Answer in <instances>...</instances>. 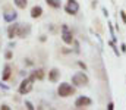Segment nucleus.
Returning a JSON list of instances; mask_svg holds the SVG:
<instances>
[{
	"mask_svg": "<svg viewBox=\"0 0 126 110\" xmlns=\"http://www.w3.org/2000/svg\"><path fill=\"white\" fill-rule=\"evenodd\" d=\"M34 81H35V76H34V73H32L30 78H27V79H24L22 82H21V85H19V88H18V91H19V94H28L30 91L32 90V85H34Z\"/></svg>",
	"mask_w": 126,
	"mask_h": 110,
	"instance_id": "f257e3e1",
	"label": "nucleus"
},
{
	"mask_svg": "<svg viewBox=\"0 0 126 110\" xmlns=\"http://www.w3.org/2000/svg\"><path fill=\"white\" fill-rule=\"evenodd\" d=\"M57 93H59L60 97H69V95H72L75 93V88L67 82H62L59 85V88H57Z\"/></svg>",
	"mask_w": 126,
	"mask_h": 110,
	"instance_id": "f03ea898",
	"label": "nucleus"
},
{
	"mask_svg": "<svg viewBox=\"0 0 126 110\" xmlns=\"http://www.w3.org/2000/svg\"><path fill=\"white\" fill-rule=\"evenodd\" d=\"M72 82L76 85V87H82V85H87L88 84V76L84 72H76L72 76Z\"/></svg>",
	"mask_w": 126,
	"mask_h": 110,
	"instance_id": "7ed1b4c3",
	"label": "nucleus"
},
{
	"mask_svg": "<svg viewBox=\"0 0 126 110\" xmlns=\"http://www.w3.org/2000/svg\"><path fill=\"white\" fill-rule=\"evenodd\" d=\"M64 10H66V13H69V15H75V13L79 10L78 1H76V0H67V4L64 6Z\"/></svg>",
	"mask_w": 126,
	"mask_h": 110,
	"instance_id": "20e7f679",
	"label": "nucleus"
},
{
	"mask_svg": "<svg viewBox=\"0 0 126 110\" xmlns=\"http://www.w3.org/2000/svg\"><path fill=\"white\" fill-rule=\"evenodd\" d=\"M62 40L66 44H72L73 43V37H72V32L69 31L67 25H62Z\"/></svg>",
	"mask_w": 126,
	"mask_h": 110,
	"instance_id": "39448f33",
	"label": "nucleus"
},
{
	"mask_svg": "<svg viewBox=\"0 0 126 110\" xmlns=\"http://www.w3.org/2000/svg\"><path fill=\"white\" fill-rule=\"evenodd\" d=\"M91 98H88V97H79L76 101H75V107L76 109H82V107H88V106H91Z\"/></svg>",
	"mask_w": 126,
	"mask_h": 110,
	"instance_id": "423d86ee",
	"label": "nucleus"
},
{
	"mask_svg": "<svg viewBox=\"0 0 126 110\" xmlns=\"http://www.w3.org/2000/svg\"><path fill=\"white\" fill-rule=\"evenodd\" d=\"M30 32H31V27H30L28 24H19V27H18V35L16 37L25 38Z\"/></svg>",
	"mask_w": 126,
	"mask_h": 110,
	"instance_id": "0eeeda50",
	"label": "nucleus"
},
{
	"mask_svg": "<svg viewBox=\"0 0 126 110\" xmlns=\"http://www.w3.org/2000/svg\"><path fill=\"white\" fill-rule=\"evenodd\" d=\"M18 27H19V24L10 22L9 28H7V38H9V40H13L15 37L18 35Z\"/></svg>",
	"mask_w": 126,
	"mask_h": 110,
	"instance_id": "6e6552de",
	"label": "nucleus"
},
{
	"mask_svg": "<svg viewBox=\"0 0 126 110\" xmlns=\"http://www.w3.org/2000/svg\"><path fill=\"white\" fill-rule=\"evenodd\" d=\"M16 18H18V13L16 12H6V13H3V19L6 21V22H15L16 21Z\"/></svg>",
	"mask_w": 126,
	"mask_h": 110,
	"instance_id": "1a4fd4ad",
	"label": "nucleus"
},
{
	"mask_svg": "<svg viewBox=\"0 0 126 110\" xmlns=\"http://www.w3.org/2000/svg\"><path fill=\"white\" fill-rule=\"evenodd\" d=\"M59 76H60V72H59V69H51V71L48 72V79H50L51 82H57Z\"/></svg>",
	"mask_w": 126,
	"mask_h": 110,
	"instance_id": "9d476101",
	"label": "nucleus"
},
{
	"mask_svg": "<svg viewBox=\"0 0 126 110\" xmlns=\"http://www.w3.org/2000/svg\"><path fill=\"white\" fill-rule=\"evenodd\" d=\"M43 15V9H41V6H34L31 9V18H40Z\"/></svg>",
	"mask_w": 126,
	"mask_h": 110,
	"instance_id": "9b49d317",
	"label": "nucleus"
},
{
	"mask_svg": "<svg viewBox=\"0 0 126 110\" xmlns=\"http://www.w3.org/2000/svg\"><path fill=\"white\" fill-rule=\"evenodd\" d=\"M10 73H12V68H10L9 65H6V66L3 68V73H1V79H3V81H7V79L10 78Z\"/></svg>",
	"mask_w": 126,
	"mask_h": 110,
	"instance_id": "f8f14e48",
	"label": "nucleus"
},
{
	"mask_svg": "<svg viewBox=\"0 0 126 110\" xmlns=\"http://www.w3.org/2000/svg\"><path fill=\"white\" fill-rule=\"evenodd\" d=\"M13 3L16 4V7H19V9H25L27 4H28V0H13Z\"/></svg>",
	"mask_w": 126,
	"mask_h": 110,
	"instance_id": "ddd939ff",
	"label": "nucleus"
},
{
	"mask_svg": "<svg viewBox=\"0 0 126 110\" xmlns=\"http://www.w3.org/2000/svg\"><path fill=\"white\" fill-rule=\"evenodd\" d=\"M46 1H47L48 6H51V7H54V9H59V7L62 6L60 0H46Z\"/></svg>",
	"mask_w": 126,
	"mask_h": 110,
	"instance_id": "4468645a",
	"label": "nucleus"
},
{
	"mask_svg": "<svg viewBox=\"0 0 126 110\" xmlns=\"http://www.w3.org/2000/svg\"><path fill=\"white\" fill-rule=\"evenodd\" d=\"M34 76H35V79H43V78H44V71H43V69L35 71V72H34Z\"/></svg>",
	"mask_w": 126,
	"mask_h": 110,
	"instance_id": "2eb2a0df",
	"label": "nucleus"
},
{
	"mask_svg": "<svg viewBox=\"0 0 126 110\" xmlns=\"http://www.w3.org/2000/svg\"><path fill=\"white\" fill-rule=\"evenodd\" d=\"M25 106H27V109H30V110H34V109H35V107L32 106L31 101H25Z\"/></svg>",
	"mask_w": 126,
	"mask_h": 110,
	"instance_id": "dca6fc26",
	"label": "nucleus"
},
{
	"mask_svg": "<svg viewBox=\"0 0 126 110\" xmlns=\"http://www.w3.org/2000/svg\"><path fill=\"white\" fill-rule=\"evenodd\" d=\"M12 56H13V54H12V51H6V54H4V57H6V59H12Z\"/></svg>",
	"mask_w": 126,
	"mask_h": 110,
	"instance_id": "f3484780",
	"label": "nucleus"
},
{
	"mask_svg": "<svg viewBox=\"0 0 126 110\" xmlns=\"http://www.w3.org/2000/svg\"><path fill=\"white\" fill-rule=\"evenodd\" d=\"M0 109H1V110H9V109H10V107H9V106H7V104H3V106H1V107H0Z\"/></svg>",
	"mask_w": 126,
	"mask_h": 110,
	"instance_id": "a211bd4d",
	"label": "nucleus"
},
{
	"mask_svg": "<svg viewBox=\"0 0 126 110\" xmlns=\"http://www.w3.org/2000/svg\"><path fill=\"white\" fill-rule=\"evenodd\" d=\"M120 15H122V19H123V22H126V13H125V12H120Z\"/></svg>",
	"mask_w": 126,
	"mask_h": 110,
	"instance_id": "6ab92c4d",
	"label": "nucleus"
},
{
	"mask_svg": "<svg viewBox=\"0 0 126 110\" xmlns=\"http://www.w3.org/2000/svg\"><path fill=\"white\" fill-rule=\"evenodd\" d=\"M107 109H109V110H113V109H114V107H113V103H110V104H109V107H107Z\"/></svg>",
	"mask_w": 126,
	"mask_h": 110,
	"instance_id": "aec40b11",
	"label": "nucleus"
}]
</instances>
